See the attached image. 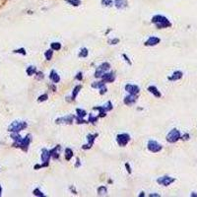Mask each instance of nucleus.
Masks as SVG:
<instances>
[{
    "label": "nucleus",
    "instance_id": "nucleus-17",
    "mask_svg": "<svg viewBox=\"0 0 197 197\" xmlns=\"http://www.w3.org/2000/svg\"><path fill=\"white\" fill-rule=\"evenodd\" d=\"M60 150H61L60 145H56L54 148L49 150L51 158H52L53 160H58L59 159V157H60V155H59V154H60Z\"/></svg>",
    "mask_w": 197,
    "mask_h": 197
},
{
    "label": "nucleus",
    "instance_id": "nucleus-31",
    "mask_svg": "<svg viewBox=\"0 0 197 197\" xmlns=\"http://www.w3.org/2000/svg\"><path fill=\"white\" fill-rule=\"evenodd\" d=\"M53 51L54 50H52L51 48H49V49H48L45 52V59L46 60H51V59H52V56H53Z\"/></svg>",
    "mask_w": 197,
    "mask_h": 197
},
{
    "label": "nucleus",
    "instance_id": "nucleus-11",
    "mask_svg": "<svg viewBox=\"0 0 197 197\" xmlns=\"http://www.w3.org/2000/svg\"><path fill=\"white\" fill-rule=\"evenodd\" d=\"M175 181V177H170V175H164V177H158L157 178V182L159 183L160 185L163 186H169L172 183H174Z\"/></svg>",
    "mask_w": 197,
    "mask_h": 197
},
{
    "label": "nucleus",
    "instance_id": "nucleus-34",
    "mask_svg": "<svg viewBox=\"0 0 197 197\" xmlns=\"http://www.w3.org/2000/svg\"><path fill=\"white\" fill-rule=\"evenodd\" d=\"M102 5L106 7H110L113 5V0H102Z\"/></svg>",
    "mask_w": 197,
    "mask_h": 197
},
{
    "label": "nucleus",
    "instance_id": "nucleus-28",
    "mask_svg": "<svg viewBox=\"0 0 197 197\" xmlns=\"http://www.w3.org/2000/svg\"><path fill=\"white\" fill-rule=\"evenodd\" d=\"M62 48V45L60 42H58V41H53V42H51L50 44V48L54 50V51H58V50H60Z\"/></svg>",
    "mask_w": 197,
    "mask_h": 197
},
{
    "label": "nucleus",
    "instance_id": "nucleus-24",
    "mask_svg": "<svg viewBox=\"0 0 197 197\" xmlns=\"http://www.w3.org/2000/svg\"><path fill=\"white\" fill-rule=\"evenodd\" d=\"M37 72H38L37 67H36V66H33V65L28 66V67H27V69H26V73H27V75H28V76L36 75Z\"/></svg>",
    "mask_w": 197,
    "mask_h": 197
},
{
    "label": "nucleus",
    "instance_id": "nucleus-4",
    "mask_svg": "<svg viewBox=\"0 0 197 197\" xmlns=\"http://www.w3.org/2000/svg\"><path fill=\"white\" fill-rule=\"evenodd\" d=\"M113 109V102L110 101H109L105 106H94L93 109L99 111V116L100 117H105L106 115V113L108 111H110L111 109Z\"/></svg>",
    "mask_w": 197,
    "mask_h": 197
},
{
    "label": "nucleus",
    "instance_id": "nucleus-30",
    "mask_svg": "<svg viewBox=\"0 0 197 197\" xmlns=\"http://www.w3.org/2000/svg\"><path fill=\"white\" fill-rule=\"evenodd\" d=\"M88 55H89V50H88V48H83L80 49V52H79V54H78V56L81 57V58H86V57L88 56Z\"/></svg>",
    "mask_w": 197,
    "mask_h": 197
},
{
    "label": "nucleus",
    "instance_id": "nucleus-26",
    "mask_svg": "<svg viewBox=\"0 0 197 197\" xmlns=\"http://www.w3.org/2000/svg\"><path fill=\"white\" fill-rule=\"evenodd\" d=\"M88 115L87 111L83 109H76V116H78L80 118H85V116Z\"/></svg>",
    "mask_w": 197,
    "mask_h": 197
},
{
    "label": "nucleus",
    "instance_id": "nucleus-47",
    "mask_svg": "<svg viewBox=\"0 0 197 197\" xmlns=\"http://www.w3.org/2000/svg\"><path fill=\"white\" fill-rule=\"evenodd\" d=\"M81 166V163H80V160L78 159V158H77V163H76V165H75V167L76 168H79V167Z\"/></svg>",
    "mask_w": 197,
    "mask_h": 197
},
{
    "label": "nucleus",
    "instance_id": "nucleus-32",
    "mask_svg": "<svg viewBox=\"0 0 197 197\" xmlns=\"http://www.w3.org/2000/svg\"><path fill=\"white\" fill-rule=\"evenodd\" d=\"M65 2H67L69 5L74 6V7H78L81 5V0H65Z\"/></svg>",
    "mask_w": 197,
    "mask_h": 197
},
{
    "label": "nucleus",
    "instance_id": "nucleus-27",
    "mask_svg": "<svg viewBox=\"0 0 197 197\" xmlns=\"http://www.w3.org/2000/svg\"><path fill=\"white\" fill-rule=\"evenodd\" d=\"M88 115H89V117H88V119H87L88 123L95 124V123H97V122H98L99 118H100V116H99V115L97 116V115H93L92 113H89Z\"/></svg>",
    "mask_w": 197,
    "mask_h": 197
},
{
    "label": "nucleus",
    "instance_id": "nucleus-1",
    "mask_svg": "<svg viewBox=\"0 0 197 197\" xmlns=\"http://www.w3.org/2000/svg\"><path fill=\"white\" fill-rule=\"evenodd\" d=\"M11 138L13 140V147L20 148L24 152H28L30 144L32 142V135L27 134L25 137H22L17 132L11 133Z\"/></svg>",
    "mask_w": 197,
    "mask_h": 197
},
{
    "label": "nucleus",
    "instance_id": "nucleus-19",
    "mask_svg": "<svg viewBox=\"0 0 197 197\" xmlns=\"http://www.w3.org/2000/svg\"><path fill=\"white\" fill-rule=\"evenodd\" d=\"M182 76H183V73L181 71H179V70H177V71H174V73L170 75V76H169L168 77V80H170V81H178V80H181V78H182Z\"/></svg>",
    "mask_w": 197,
    "mask_h": 197
},
{
    "label": "nucleus",
    "instance_id": "nucleus-38",
    "mask_svg": "<svg viewBox=\"0 0 197 197\" xmlns=\"http://www.w3.org/2000/svg\"><path fill=\"white\" fill-rule=\"evenodd\" d=\"M44 78H45V75L41 71H38L36 73V79L37 80H42Z\"/></svg>",
    "mask_w": 197,
    "mask_h": 197
},
{
    "label": "nucleus",
    "instance_id": "nucleus-22",
    "mask_svg": "<svg viewBox=\"0 0 197 197\" xmlns=\"http://www.w3.org/2000/svg\"><path fill=\"white\" fill-rule=\"evenodd\" d=\"M82 90V85H77L73 88V91H72V94H71V100L72 101H75L77 96H78V94L80 93V91Z\"/></svg>",
    "mask_w": 197,
    "mask_h": 197
},
{
    "label": "nucleus",
    "instance_id": "nucleus-9",
    "mask_svg": "<svg viewBox=\"0 0 197 197\" xmlns=\"http://www.w3.org/2000/svg\"><path fill=\"white\" fill-rule=\"evenodd\" d=\"M130 141V135L128 133H120L116 136V143L118 146L125 147Z\"/></svg>",
    "mask_w": 197,
    "mask_h": 197
},
{
    "label": "nucleus",
    "instance_id": "nucleus-3",
    "mask_svg": "<svg viewBox=\"0 0 197 197\" xmlns=\"http://www.w3.org/2000/svg\"><path fill=\"white\" fill-rule=\"evenodd\" d=\"M28 127V123L26 121H21V120H15L13 121L9 126H8V131L13 133V132H17L19 133L20 131H22Z\"/></svg>",
    "mask_w": 197,
    "mask_h": 197
},
{
    "label": "nucleus",
    "instance_id": "nucleus-2",
    "mask_svg": "<svg viewBox=\"0 0 197 197\" xmlns=\"http://www.w3.org/2000/svg\"><path fill=\"white\" fill-rule=\"evenodd\" d=\"M152 24L156 26L157 29L162 30V29H167V28H170L173 26V24L170 23V21L164 15H155L151 20Z\"/></svg>",
    "mask_w": 197,
    "mask_h": 197
},
{
    "label": "nucleus",
    "instance_id": "nucleus-45",
    "mask_svg": "<svg viewBox=\"0 0 197 197\" xmlns=\"http://www.w3.org/2000/svg\"><path fill=\"white\" fill-rule=\"evenodd\" d=\"M69 190H70L71 192H74V194H77V190L75 189V187H74L73 185H70V186H69Z\"/></svg>",
    "mask_w": 197,
    "mask_h": 197
},
{
    "label": "nucleus",
    "instance_id": "nucleus-49",
    "mask_svg": "<svg viewBox=\"0 0 197 197\" xmlns=\"http://www.w3.org/2000/svg\"><path fill=\"white\" fill-rule=\"evenodd\" d=\"M190 196H192V197H197V194H196V192H192V193L190 194Z\"/></svg>",
    "mask_w": 197,
    "mask_h": 197
},
{
    "label": "nucleus",
    "instance_id": "nucleus-10",
    "mask_svg": "<svg viewBox=\"0 0 197 197\" xmlns=\"http://www.w3.org/2000/svg\"><path fill=\"white\" fill-rule=\"evenodd\" d=\"M51 158V155H50V152L49 150H48L46 148H44L41 149V163L42 165H44L45 168H48L49 166V160Z\"/></svg>",
    "mask_w": 197,
    "mask_h": 197
},
{
    "label": "nucleus",
    "instance_id": "nucleus-33",
    "mask_svg": "<svg viewBox=\"0 0 197 197\" xmlns=\"http://www.w3.org/2000/svg\"><path fill=\"white\" fill-rule=\"evenodd\" d=\"M33 194L35 195V196H38V197H45V193L42 192L40 188H35V189L33 190Z\"/></svg>",
    "mask_w": 197,
    "mask_h": 197
},
{
    "label": "nucleus",
    "instance_id": "nucleus-46",
    "mask_svg": "<svg viewBox=\"0 0 197 197\" xmlns=\"http://www.w3.org/2000/svg\"><path fill=\"white\" fill-rule=\"evenodd\" d=\"M150 197H161L160 194H158V193H151V194H149Z\"/></svg>",
    "mask_w": 197,
    "mask_h": 197
},
{
    "label": "nucleus",
    "instance_id": "nucleus-48",
    "mask_svg": "<svg viewBox=\"0 0 197 197\" xmlns=\"http://www.w3.org/2000/svg\"><path fill=\"white\" fill-rule=\"evenodd\" d=\"M145 195H146V194H145V192H144V191H141V192H140V194H138V196H139V197H143V196H145Z\"/></svg>",
    "mask_w": 197,
    "mask_h": 197
},
{
    "label": "nucleus",
    "instance_id": "nucleus-20",
    "mask_svg": "<svg viewBox=\"0 0 197 197\" xmlns=\"http://www.w3.org/2000/svg\"><path fill=\"white\" fill-rule=\"evenodd\" d=\"M113 4L117 9H120V10L124 9V8H126L128 6L127 0H114Z\"/></svg>",
    "mask_w": 197,
    "mask_h": 197
},
{
    "label": "nucleus",
    "instance_id": "nucleus-23",
    "mask_svg": "<svg viewBox=\"0 0 197 197\" xmlns=\"http://www.w3.org/2000/svg\"><path fill=\"white\" fill-rule=\"evenodd\" d=\"M73 156H74L73 150L70 148H66L65 151H64V158H65V160L67 162H69V161H71L72 158H73Z\"/></svg>",
    "mask_w": 197,
    "mask_h": 197
},
{
    "label": "nucleus",
    "instance_id": "nucleus-14",
    "mask_svg": "<svg viewBox=\"0 0 197 197\" xmlns=\"http://www.w3.org/2000/svg\"><path fill=\"white\" fill-rule=\"evenodd\" d=\"M101 79L104 81L105 83H113L115 81V79H116V75H115V73L113 71H110V72L108 71L102 76Z\"/></svg>",
    "mask_w": 197,
    "mask_h": 197
},
{
    "label": "nucleus",
    "instance_id": "nucleus-7",
    "mask_svg": "<svg viewBox=\"0 0 197 197\" xmlns=\"http://www.w3.org/2000/svg\"><path fill=\"white\" fill-rule=\"evenodd\" d=\"M147 149L151 153H159L162 151L163 146L156 140H149L147 143Z\"/></svg>",
    "mask_w": 197,
    "mask_h": 197
},
{
    "label": "nucleus",
    "instance_id": "nucleus-37",
    "mask_svg": "<svg viewBox=\"0 0 197 197\" xmlns=\"http://www.w3.org/2000/svg\"><path fill=\"white\" fill-rule=\"evenodd\" d=\"M75 120H76V123H77V124H87V123H88V121L85 120L84 118H80V117H78V116L75 117Z\"/></svg>",
    "mask_w": 197,
    "mask_h": 197
},
{
    "label": "nucleus",
    "instance_id": "nucleus-50",
    "mask_svg": "<svg viewBox=\"0 0 197 197\" xmlns=\"http://www.w3.org/2000/svg\"><path fill=\"white\" fill-rule=\"evenodd\" d=\"M1 195H2V186L0 185V196H1Z\"/></svg>",
    "mask_w": 197,
    "mask_h": 197
},
{
    "label": "nucleus",
    "instance_id": "nucleus-21",
    "mask_svg": "<svg viewBox=\"0 0 197 197\" xmlns=\"http://www.w3.org/2000/svg\"><path fill=\"white\" fill-rule=\"evenodd\" d=\"M148 91H149V93H151L152 95L154 97H156V98H161L162 97V94L159 91V89H158L156 86H154V85H151V86L148 87Z\"/></svg>",
    "mask_w": 197,
    "mask_h": 197
},
{
    "label": "nucleus",
    "instance_id": "nucleus-12",
    "mask_svg": "<svg viewBox=\"0 0 197 197\" xmlns=\"http://www.w3.org/2000/svg\"><path fill=\"white\" fill-rule=\"evenodd\" d=\"M99 136L98 133H95V134H88L87 135V144H84L82 146V149L83 150H89L93 147V145L95 144V140L97 139V137Z\"/></svg>",
    "mask_w": 197,
    "mask_h": 197
},
{
    "label": "nucleus",
    "instance_id": "nucleus-29",
    "mask_svg": "<svg viewBox=\"0 0 197 197\" xmlns=\"http://www.w3.org/2000/svg\"><path fill=\"white\" fill-rule=\"evenodd\" d=\"M104 86H106V83L104 81H96V82H93L92 83V88L93 89H101Z\"/></svg>",
    "mask_w": 197,
    "mask_h": 197
},
{
    "label": "nucleus",
    "instance_id": "nucleus-16",
    "mask_svg": "<svg viewBox=\"0 0 197 197\" xmlns=\"http://www.w3.org/2000/svg\"><path fill=\"white\" fill-rule=\"evenodd\" d=\"M161 42V38L158 37H150L148 40L144 42V45L146 46H156Z\"/></svg>",
    "mask_w": 197,
    "mask_h": 197
},
{
    "label": "nucleus",
    "instance_id": "nucleus-8",
    "mask_svg": "<svg viewBox=\"0 0 197 197\" xmlns=\"http://www.w3.org/2000/svg\"><path fill=\"white\" fill-rule=\"evenodd\" d=\"M75 117H76V115H74V114H68V115H65V116L56 118L55 119V123L56 124H68V125H70V124H73Z\"/></svg>",
    "mask_w": 197,
    "mask_h": 197
},
{
    "label": "nucleus",
    "instance_id": "nucleus-15",
    "mask_svg": "<svg viewBox=\"0 0 197 197\" xmlns=\"http://www.w3.org/2000/svg\"><path fill=\"white\" fill-rule=\"evenodd\" d=\"M137 99H138V95H131V94H129V95H127L123 99V102L125 106H133L137 102Z\"/></svg>",
    "mask_w": 197,
    "mask_h": 197
},
{
    "label": "nucleus",
    "instance_id": "nucleus-25",
    "mask_svg": "<svg viewBox=\"0 0 197 197\" xmlns=\"http://www.w3.org/2000/svg\"><path fill=\"white\" fill-rule=\"evenodd\" d=\"M97 191H98V194L100 196H105V195L108 194V188H106V186H105V185L99 186Z\"/></svg>",
    "mask_w": 197,
    "mask_h": 197
},
{
    "label": "nucleus",
    "instance_id": "nucleus-6",
    "mask_svg": "<svg viewBox=\"0 0 197 197\" xmlns=\"http://www.w3.org/2000/svg\"><path fill=\"white\" fill-rule=\"evenodd\" d=\"M109 69H110V64L109 62H102L101 65H99L97 67L95 74H94V77L97 79H100V78H102V76L104 75L106 72H108Z\"/></svg>",
    "mask_w": 197,
    "mask_h": 197
},
{
    "label": "nucleus",
    "instance_id": "nucleus-36",
    "mask_svg": "<svg viewBox=\"0 0 197 197\" xmlns=\"http://www.w3.org/2000/svg\"><path fill=\"white\" fill-rule=\"evenodd\" d=\"M13 52H14V53L22 54V55H26V54H27V51H26V49H25L24 48H18V49L13 50Z\"/></svg>",
    "mask_w": 197,
    "mask_h": 197
},
{
    "label": "nucleus",
    "instance_id": "nucleus-13",
    "mask_svg": "<svg viewBox=\"0 0 197 197\" xmlns=\"http://www.w3.org/2000/svg\"><path fill=\"white\" fill-rule=\"evenodd\" d=\"M125 91L128 94H131V95H138L140 93V88L138 85H135V84H126L125 87Z\"/></svg>",
    "mask_w": 197,
    "mask_h": 197
},
{
    "label": "nucleus",
    "instance_id": "nucleus-42",
    "mask_svg": "<svg viewBox=\"0 0 197 197\" xmlns=\"http://www.w3.org/2000/svg\"><path fill=\"white\" fill-rule=\"evenodd\" d=\"M106 92H108V88H106V86H104L102 88L100 89V95H105Z\"/></svg>",
    "mask_w": 197,
    "mask_h": 197
},
{
    "label": "nucleus",
    "instance_id": "nucleus-5",
    "mask_svg": "<svg viewBox=\"0 0 197 197\" xmlns=\"http://www.w3.org/2000/svg\"><path fill=\"white\" fill-rule=\"evenodd\" d=\"M181 133L178 129H177V128H174V129L170 130L166 137L167 141L170 144L177 143L178 140H181Z\"/></svg>",
    "mask_w": 197,
    "mask_h": 197
},
{
    "label": "nucleus",
    "instance_id": "nucleus-41",
    "mask_svg": "<svg viewBox=\"0 0 197 197\" xmlns=\"http://www.w3.org/2000/svg\"><path fill=\"white\" fill-rule=\"evenodd\" d=\"M125 169L127 170V173L131 174H132V170H131V167H130V164L129 163H125Z\"/></svg>",
    "mask_w": 197,
    "mask_h": 197
},
{
    "label": "nucleus",
    "instance_id": "nucleus-43",
    "mask_svg": "<svg viewBox=\"0 0 197 197\" xmlns=\"http://www.w3.org/2000/svg\"><path fill=\"white\" fill-rule=\"evenodd\" d=\"M189 138H190V135L188 134V133H185V134H183V135H181V140H183V141H186V140H189Z\"/></svg>",
    "mask_w": 197,
    "mask_h": 197
},
{
    "label": "nucleus",
    "instance_id": "nucleus-44",
    "mask_svg": "<svg viewBox=\"0 0 197 197\" xmlns=\"http://www.w3.org/2000/svg\"><path fill=\"white\" fill-rule=\"evenodd\" d=\"M109 45H117L119 42V38H113V40H110L109 41Z\"/></svg>",
    "mask_w": 197,
    "mask_h": 197
},
{
    "label": "nucleus",
    "instance_id": "nucleus-39",
    "mask_svg": "<svg viewBox=\"0 0 197 197\" xmlns=\"http://www.w3.org/2000/svg\"><path fill=\"white\" fill-rule=\"evenodd\" d=\"M122 57L124 58V60H125V62L126 63H128V65H132V62H131V60H130V58L127 56V54H125V53H123L122 54Z\"/></svg>",
    "mask_w": 197,
    "mask_h": 197
},
{
    "label": "nucleus",
    "instance_id": "nucleus-18",
    "mask_svg": "<svg viewBox=\"0 0 197 197\" xmlns=\"http://www.w3.org/2000/svg\"><path fill=\"white\" fill-rule=\"evenodd\" d=\"M49 79L53 84H57L60 82V76L54 69H52L49 73Z\"/></svg>",
    "mask_w": 197,
    "mask_h": 197
},
{
    "label": "nucleus",
    "instance_id": "nucleus-35",
    "mask_svg": "<svg viewBox=\"0 0 197 197\" xmlns=\"http://www.w3.org/2000/svg\"><path fill=\"white\" fill-rule=\"evenodd\" d=\"M48 94H42V95H41L40 97L38 98V102H45V101H48Z\"/></svg>",
    "mask_w": 197,
    "mask_h": 197
},
{
    "label": "nucleus",
    "instance_id": "nucleus-40",
    "mask_svg": "<svg viewBox=\"0 0 197 197\" xmlns=\"http://www.w3.org/2000/svg\"><path fill=\"white\" fill-rule=\"evenodd\" d=\"M75 79L78 80V81H82L83 80V73L82 72H78L75 76Z\"/></svg>",
    "mask_w": 197,
    "mask_h": 197
}]
</instances>
